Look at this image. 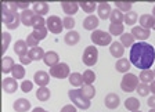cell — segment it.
<instances>
[{"label": "cell", "instance_id": "1", "mask_svg": "<svg viewBox=\"0 0 155 112\" xmlns=\"http://www.w3.org/2000/svg\"><path fill=\"white\" fill-rule=\"evenodd\" d=\"M155 61V48L147 42H137L130 47V62L136 68L150 69Z\"/></svg>", "mask_w": 155, "mask_h": 112}, {"label": "cell", "instance_id": "2", "mask_svg": "<svg viewBox=\"0 0 155 112\" xmlns=\"http://www.w3.org/2000/svg\"><path fill=\"white\" fill-rule=\"evenodd\" d=\"M68 96L71 98L72 104L75 107H78L79 109H89L91 105V101L87 97H84V94L82 93L81 89H72L68 91Z\"/></svg>", "mask_w": 155, "mask_h": 112}, {"label": "cell", "instance_id": "3", "mask_svg": "<svg viewBox=\"0 0 155 112\" xmlns=\"http://www.w3.org/2000/svg\"><path fill=\"white\" fill-rule=\"evenodd\" d=\"M140 84V79L139 76H136L134 74H125L123 75V79L120 82V89L126 93H132L134 90H137V86Z\"/></svg>", "mask_w": 155, "mask_h": 112}, {"label": "cell", "instance_id": "4", "mask_svg": "<svg viewBox=\"0 0 155 112\" xmlns=\"http://www.w3.org/2000/svg\"><path fill=\"white\" fill-rule=\"evenodd\" d=\"M82 61L86 67H93L98 61V50L96 46H87L84 48L83 55H82Z\"/></svg>", "mask_w": 155, "mask_h": 112}, {"label": "cell", "instance_id": "5", "mask_svg": "<svg viewBox=\"0 0 155 112\" xmlns=\"http://www.w3.org/2000/svg\"><path fill=\"white\" fill-rule=\"evenodd\" d=\"M48 74H50V76L55 77V79H65V77H69V75H71V68L65 62H60L58 65L50 68Z\"/></svg>", "mask_w": 155, "mask_h": 112}, {"label": "cell", "instance_id": "6", "mask_svg": "<svg viewBox=\"0 0 155 112\" xmlns=\"http://www.w3.org/2000/svg\"><path fill=\"white\" fill-rule=\"evenodd\" d=\"M91 42L96 46H101V47L110 46L111 44V33L96 29V31L91 33Z\"/></svg>", "mask_w": 155, "mask_h": 112}, {"label": "cell", "instance_id": "7", "mask_svg": "<svg viewBox=\"0 0 155 112\" xmlns=\"http://www.w3.org/2000/svg\"><path fill=\"white\" fill-rule=\"evenodd\" d=\"M46 26L51 33H61L64 29V21L58 15H50L46 19Z\"/></svg>", "mask_w": 155, "mask_h": 112}, {"label": "cell", "instance_id": "8", "mask_svg": "<svg viewBox=\"0 0 155 112\" xmlns=\"http://www.w3.org/2000/svg\"><path fill=\"white\" fill-rule=\"evenodd\" d=\"M130 33H132L136 39H139L140 42H145V40L151 36V31L143 28V26H133Z\"/></svg>", "mask_w": 155, "mask_h": 112}, {"label": "cell", "instance_id": "9", "mask_svg": "<svg viewBox=\"0 0 155 112\" xmlns=\"http://www.w3.org/2000/svg\"><path fill=\"white\" fill-rule=\"evenodd\" d=\"M2 87L6 91L7 94H13L17 91L18 89V83H17V79L14 77H4L3 82H2Z\"/></svg>", "mask_w": 155, "mask_h": 112}, {"label": "cell", "instance_id": "10", "mask_svg": "<svg viewBox=\"0 0 155 112\" xmlns=\"http://www.w3.org/2000/svg\"><path fill=\"white\" fill-rule=\"evenodd\" d=\"M33 82H35L39 87L47 86L48 82H50V74L45 72V71H38V72L33 75Z\"/></svg>", "mask_w": 155, "mask_h": 112}, {"label": "cell", "instance_id": "11", "mask_svg": "<svg viewBox=\"0 0 155 112\" xmlns=\"http://www.w3.org/2000/svg\"><path fill=\"white\" fill-rule=\"evenodd\" d=\"M104 104H105V107L108 109H116L118 107H119V104H120L119 96H118V94H115V93L107 94L105 98H104Z\"/></svg>", "mask_w": 155, "mask_h": 112}, {"label": "cell", "instance_id": "12", "mask_svg": "<svg viewBox=\"0 0 155 112\" xmlns=\"http://www.w3.org/2000/svg\"><path fill=\"white\" fill-rule=\"evenodd\" d=\"M61 7H62V10H64V13L67 14V17H72L74 14L78 13L79 3H76V2H62Z\"/></svg>", "mask_w": 155, "mask_h": 112}, {"label": "cell", "instance_id": "13", "mask_svg": "<svg viewBox=\"0 0 155 112\" xmlns=\"http://www.w3.org/2000/svg\"><path fill=\"white\" fill-rule=\"evenodd\" d=\"M97 13H98V18L104 19H108L111 18V14H112V8L108 3H100L98 7H97Z\"/></svg>", "mask_w": 155, "mask_h": 112}, {"label": "cell", "instance_id": "14", "mask_svg": "<svg viewBox=\"0 0 155 112\" xmlns=\"http://www.w3.org/2000/svg\"><path fill=\"white\" fill-rule=\"evenodd\" d=\"M43 62H45L47 67L53 68V67L60 64V55H58L55 51H47L45 55V58H43Z\"/></svg>", "mask_w": 155, "mask_h": 112}, {"label": "cell", "instance_id": "15", "mask_svg": "<svg viewBox=\"0 0 155 112\" xmlns=\"http://www.w3.org/2000/svg\"><path fill=\"white\" fill-rule=\"evenodd\" d=\"M13 108L15 112H26L31 109V101L26 98H18L14 101Z\"/></svg>", "mask_w": 155, "mask_h": 112}, {"label": "cell", "instance_id": "16", "mask_svg": "<svg viewBox=\"0 0 155 112\" xmlns=\"http://www.w3.org/2000/svg\"><path fill=\"white\" fill-rule=\"evenodd\" d=\"M14 53H15L18 57L28 55L29 47H28V44H26V42H24V40H17V42L14 43Z\"/></svg>", "mask_w": 155, "mask_h": 112}, {"label": "cell", "instance_id": "17", "mask_svg": "<svg viewBox=\"0 0 155 112\" xmlns=\"http://www.w3.org/2000/svg\"><path fill=\"white\" fill-rule=\"evenodd\" d=\"M110 53L112 57L118 58L119 60L120 57H123V53H125V46L120 42H114L110 46Z\"/></svg>", "mask_w": 155, "mask_h": 112}, {"label": "cell", "instance_id": "18", "mask_svg": "<svg viewBox=\"0 0 155 112\" xmlns=\"http://www.w3.org/2000/svg\"><path fill=\"white\" fill-rule=\"evenodd\" d=\"M98 26V17L93 15V14H90V15H87L86 18H84L83 21V28L87 29V31H96V28Z\"/></svg>", "mask_w": 155, "mask_h": 112}, {"label": "cell", "instance_id": "19", "mask_svg": "<svg viewBox=\"0 0 155 112\" xmlns=\"http://www.w3.org/2000/svg\"><path fill=\"white\" fill-rule=\"evenodd\" d=\"M139 21H140V26H143L145 29H152L155 25V17L152 14H144V15H141L139 18Z\"/></svg>", "mask_w": 155, "mask_h": 112}, {"label": "cell", "instance_id": "20", "mask_svg": "<svg viewBox=\"0 0 155 112\" xmlns=\"http://www.w3.org/2000/svg\"><path fill=\"white\" fill-rule=\"evenodd\" d=\"M19 15H21V24H24L25 26H32L33 17L36 15L33 10H25V11H21Z\"/></svg>", "mask_w": 155, "mask_h": 112}, {"label": "cell", "instance_id": "21", "mask_svg": "<svg viewBox=\"0 0 155 112\" xmlns=\"http://www.w3.org/2000/svg\"><path fill=\"white\" fill-rule=\"evenodd\" d=\"M79 40H81V33L75 32V31H69V32L64 36V42L67 43L68 46L78 44V43H79Z\"/></svg>", "mask_w": 155, "mask_h": 112}, {"label": "cell", "instance_id": "22", "mask_svg": "<svg viewBox=\"0 0 155 112\" xmlns=\"http://www.w3.org/2000/svg\"><path fill=\"white\" fill-rule=\"evenodd\" d=\"M68 79H69V83H71L74 87H78V89H81V87L84 84L83 75L79 74V72H72Z\"/></svg>", "mask_w": 155, "mask_h": 112}, {"label": "cell", "instance_id": "23", "mask_svg": "<svg viewBox=\"0 0 155 112\" xmlns=\"http://www.w3.org/2000/svg\"><path fill=\"white\" fill-rule=\"evenodd\" d=\"M130 60H126V58H119V60L116 61L115 64V68L118 72H120V74H127V71L130 69Z\"/></svg>", "mask_w": 155, "mask_h": 112}, {"label": "cell", "instance_id": "24", "mask_svg": "<svg viewBox=\"0 0 155 112\" xmlns=\"http://www.w3.org/2000/svg\"><path fill=\"white\" fill-rule=\"evenodd\" d=\"M50 97H51V91H50V89H47V86L39 87L38 91H36V98H38L39 101H42V103L48 101Z\"/></svg>", "mask_w": 155, "mask_h": 112}, {"label": "cell", "instance_id": "25", "mask_svg": "<svg viewBox=\"0 0 155 112\" xmlns=\"http://www.w3.org/2000/svg\"><path fill=\"white\" fill-rule=\"evenodd\" d=\"M139 79L141 80L143 83H152L155 80V74H154V71H151V69H144V71H141L140 72V75H139Z\"/></svg>", "mask_w": 155, "mask_h": 112}, {"label": "cell", "instance_id": "26", "mask_svg": "<svg viewBox=\"0 0 155 112\" xmlns=\"http://www.w3.org/2000/svg\"><path fill=\"white\" fill-rule=\"evenodd\" d=\"M33 11H35V14H38V15H46V14L48 13V4L45 3V2H36V3H33Z\"/></svg>", "mask_w": 155, "mask_h": 112}, {"label": "cell", "instance_id": "27", "mask_svg": "<svg viewBox=\"0 0 155 112\" xmlns=\"http://www.w3.org/2000/svg\"><path fill=\"white\" fill-rule=\"evenodd\" d=\"M28 55L32 58V61H39V60H43V58H45L46 53L42 47L38 46V47H35V48H29Z\"/></svg>", "mask_w": 155, "mask_h": 112}, {"label": "cell", "instance_id": "28", "mask_svg": "<svg viewBox=\"0 0 155 112\" xmlns=\"http://www.w3.org/2000/svg\"><path fill=\"white\" fill-rule=\"evenodd\" d=\"M125 108L130 112H134V111H139L140 108V101L134 97H129V98L125 100Z\"/></svg>", "mask_w": 155, "mask_h": 112}, {"label": "cell", "instance_id": "29", "mask_svg": "<svg viewBox=\"0 0 155 112\" xmlns=\"http://www.w3.org/2000/svg\"><path fill=\"white\" fill-rule=\"evenodd\" d=\"M14 60L13 57H3V60H2V72L3 74H8V72H11L14 68Z\"/></svg>", "mask_w": 155, "mask_h": 112}, {"label": "cell", "instance_id": "30", "mask_svg": "<svg viewBox=\"0 0 155 112\" xmlns=\"http://www.w3.org/2000/svg\"><path fill=\"white\" fill-rule=\"evenodd\" d=\"M11 74H13L14 79H24L26 71H25V68H24L22 64H15L13 68V71H11Z\"/></svg>", "mask_w": 155, "mask_h": 112}, {"label": "cell", "instance_id": "31", "mask_svg": "<svg viewBox=\"0 0 155 112\" xmlns=\"http://www.w3.org/2000/svg\"><path fill=\"white\" fill-rule=\"evenodd\" d=\"M79 7L83 10L84 13H87L90 15V13H94V10H96L98 6H97L94 2H81V3H79Z\"/></svg>", "mask_w": 155, "mask_h": 112}, {"label": "cell", "instance_id": "32", "mask_svg": "<svg viewBox=\"0 0 155 112\" xmlns=\"http://www.w3.org/2000/svg\"><path fill=\"white\" fill-rule=\"evenodd\" d=\"M81 90H82V93L84 94V97H87L89 100H91L96 96V89H94L93 84H83L81 87Z\"/></svg>", "mask_w": 155, "mask_h": 112}, {"label": "cell", "instance_id": "33", "mask_svg": "<svg viewBox=\"0 0 155 112\" xmlns=\"http://www.w3.org/2000/svg\"><path fill=\"white\" fill-rule=\"evenodd\" d=\"M123 13L120 11V10L115 8L112 10V14H111V24H122L123 22Z\"/></svg>", "mask_w": 155, "mask_h": 112}, {"label": "cell", "instance_id": "34", "mask_svg": "<svg viewBox=\"0 0 155 112\" xmlns=\"http://www.w3.org/2000/svg\"><path fill=\"white\" fill-rule=\"evenodd\" d=\"M120 43H122L125 47H132L134 44V36L132 33H123L120 36Z\"/></svg>", "mask_w": 155, "mask_h": 112}, {"label": "cell", "instance_id": "35", "mask_svg": "<svg viewBox=\"0 0 155 112\" xmlns=\"http://www.w3.org/2000/svg\"><path fill=\"white\" fill-rule=\"evenodd\" d=\"M110 33L112 36H122L123 33V24H111L110 25Z\"/></svg>", "mask_w": 155, "mask_h": 112}, {"label": "cell", "instance_id": "36", "mask_svg": "<svg viewBox=\"0 0 155 112\" xmlns=\"http://www.w3.org/2000/svg\"><path fill=\"white\" fill-rule=\"evenodd\" d=\"M82 75H83L84 84H93V83H94V80H96V74H94V71L86 69Z\"/></svg>", "mask_w": 155, "mask_h": 112}, {"label": "cell", "instance_id": "37", "mask_svg": "<svg viewBox=\"0 0 155 112\" xmlns=\"http://www.w3.org/2000/svg\"><path fill=\"white\" fill-rule=\"evenodd\" d=\"M137 19H139V15H137L136 11H129V13H126L125 17H123V21H125V24H127V25H133V24H136Z\"/></svg>", "mask_w": 155, "mask_h": 112}, {"label": "cell", "instance_id": "38", "mask_svg": "<svg viewBox=\"0 0 155 112\" xmlns=\"http://www.w3.org/2000/svg\"><path fill=\"white\" fill-rule=\"evenodd\" d=\"M137 93H139L140 97H147L150 93H151V89H150V84L148 83H140L139 86H137V90H136Z\"/></svg>", "mask_w": 155, "mask_h": 112}, {"label": "cell", "instance_id": "39", "mask_svg": "<svg viewBox=\"0 0 155 112\" xmlns=\"http://www.w3.org/2000/svg\"><path fill=\"white\" fill-rule=\"evenodd\" d=\"M47 32H48L47 26H45V28H40V29H33L32 35L35 36L36 39H38L39 42H40V40H43V39L47 38Z\"/></svg>", "mask_w": 155, "mask_h": 112}, {"label": "cell", "instance_id": "40", "mask_svg": "<svg viewBox=\"0 0 155 112\" xmlns=\"http://www.w3.org/2000/svg\"><path fill=\"white\" fill-rule=\"evenodd\" d=\"M32 26H33V29H40V28H45V26H46V21H45V18H43L42 15H38V14H36V15L33 17Z\"/></svg>", "mask_w": 155, "mask_h": 112}, {"label": "cell", "instance_id": "41", "mask_svg": "<svg viewBox=\"0 0 155 112\" xmlns=\"http://www.w3.org/2000/svg\"><path fill=\"white\" fill-rule=\"evenodd\" d=\"M2 38H3V48H2V54L7 51L8 48V44H10V40H11V36H10L8 32H3L2 33Z\"/></svg>", "mask_w": 155, "mask_h": 112}, {"label": "cell", "instance_id": "42", "mask_svg": "<svg viewBox=\"0 0 155 112\" xmlns=\"http://www.w3.org/2000/svg\"><path fill=\"white\" fill-rule=\"evenodd\" d=\"M115 6H116V8L120 10V11H126V13L132 11V3H125V2H115Z\"/></svg>", "mask_w": 155, "mask_h": 112}, {"label": "cell", "instance_id": "43", "mask_svg": "<svg viewBox=\"0 0 155 112\" xmlns=\"http://www.w3.org/2000/svg\"><path fill=\"white\" fill-rule=\"evenodd\" d=\"M19 24H21V15H19V13H18V14H15V17H14V19L11 22L7 24L6 28L7 29H17L19 26Z\"/></svg>", "mask_w": 155, "mask_h": 112}, {"label": "cell", "instance_id": "44", "mask_svg": "<svg viewBox=\"0 0 155 112\" xmlns=\"http://www.w3.org/2000/svg\"><path fill=\"white\" fill-rule=\"evenodd\" d=\"M62 21H64V28L68 29V32H69V31H72V29L75 28V19H74V17H65Z\"/></svg>", "mask_w": 155, "mask_h": 112}, {"label": "cell", "instance_id": "45", "mask_svg": "<svg viewBox=\"0 0 155 112\" xmlns=\"http://www.w3.org/2000/svg\"><path fill=\"white\" fill-rule=\"evenodd\" d=\"M25 42H26V44H28V47H31V48H35V47H38L39 46V40L32 35V33L28 35V38H26Z\"/></svg>", "mask_w": 155, "mask_h": 112}, {"label": "cell", "instance_id": "46", "mask_svg": "<svg viewBox=\"0 0 155 112\" xmlns=\"http://www.w3.org/2000/svg\"><path fill=\"white\" fill-rule=\"evenodd\" d=\"M21 90H22L24 93H29V91H32L33 90V82L32 80H24L22 83H21Z\"/></svg>", "mask_w": 155, "mask_h": 112}, {"label": "cell", "instance_id": "47", "mask_svg": "<svg viewBox=\"0 0 155 112\" xmlns=\"http://www.w3.org/2000/svg\"><path fill=\"white\" fill-rule=\"evenodd\" d=\"M61 112H78V109H76V107H75V105H71V104H68V105L62 107Z\"/></svg>", "mask_w": 155, "mask_h": 112}, {"label": "cell", "instance_id": "48", "mask_svg": "<svg viewBox=\"0 0 155 112\" xmlns=\"http://www.w3.org/2000/svg\"><path fill=\"white\" fill-rule=\"evenodd\" d=\"M19 62L22 65H29L32 62V58L29 57V55H24V57H19Z\"/></svg>", "mask_w": 155, "mask_h": 112}, {"label": "cell", "instance_id": "49", "mask_svg": "<svg viewBox=\"0 0 155 112\" xmlns=\"http://www.w3.org/2000/svg\"><path fill=\"white\" fill-rule=\"evenodd\" d=\"M15 4H17V7H18L19 10H22V11H25V10H29V6H31L28 2H24V3H15Z\"/></svg>", "mask_w": 155, "mask_h": 112}, {"label": "cell", "instance_id": "50", "mask_svg": "<svg viewBox=\"0 0 155 112\" xmlns=\"http://www.w3.org/2000/svg\"><path fill=\"white\" fill-rule=\"evenodd\" d=\"M147 104H148L150 108H155V94H154V96L150 97L148 101H147Z\"/></svg>", "mask_w": 155, "mask_h": 112}, {"label": "cell", "instance_id": "51", "mask_svg": "<svg viewBox=\"0 0 155 112\" xmlns=\"http://www.w3.org/2000/svg\"><path fill=\"white\" fill-rule=\"evenodd\" d=\"M32 112H47V111H46V109H43V108H40V107H36V108L32 109Z\"/></svg>", "mask_w": 155, "mask_h": 112}, {"label": "cell", "instance_id": "52", "mask_svg": "<svg viewBox=\"0 0 155 112\" xmlns=\"http://www.w3.org/2000/svg\"><path fill=\"white\" fill-rule=\"evenodd\" d=\"M150 89H151V93L155 94V80L152 82V83H150Z\"/></svg>", "mask_w": 155, "mask_h": 112}, {"label": "cell", "instance_id": "53", "mask_svg": "<svg viewBox=\"0 0 155 112\" xmlns=\"http://www.w3.org/2000/svg\"><path fill=\"white\" fill-rule=\"evenodd\" d=\"M152 15L155 17V6H154V8H152Z\"/></svg>", "mask_w": 155, "mask_h": 112}, {"label": "cell", "instance_id": "54", "mask_svg": "<svg viewBox=\"0 0 155 112\" xmlns=\"http://www.w3.org/2000/svg\"><path fill=\"white\" fill-rule=\"evenodd\" d=\"M148 112H155V108H151V109H150Z\"/></svg>", "mask_w": 155, "mask_h": 112}, {"label": "cell", "instance_id": "55", "mask_svg": "<svg viewBox=\"0 0 155 112\" xmlns=\"http://www.w3.org/2000/svg\"><path fill=\"white\" fill-rule=\"evenodd\" d=\"M152 29H154V31H155V25H154V28H152Z\"/></svg>", "mask_w": 155, "mask_h": 112}, {"label": "cell", "instance_id": "56", "mask_svg": "<svg viewBox=\"0 0 155 112\" xmlns=\"http://www.w3.org/2000/svg\"><path fill=\"white\" fill-rule=\"evenodd\" d=\"M134 112H141V111H134Z\"/></svg>", "mask_w": 155, "mask_h": 112}, {"label": "cell", "instance_id": "57", "mask_svg": "<svg viewBox=\"0 0 155 112\" xmlns=\"http://www.w3.org/2000/svg\"><path fill=\"white\" fill-rule=\"evenodd\" d=\"M154 74H155V69H154Z\"/></svg>", "mask_w": 155, "mask_h": 112}]
</instances>
